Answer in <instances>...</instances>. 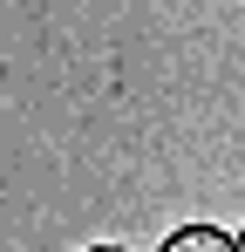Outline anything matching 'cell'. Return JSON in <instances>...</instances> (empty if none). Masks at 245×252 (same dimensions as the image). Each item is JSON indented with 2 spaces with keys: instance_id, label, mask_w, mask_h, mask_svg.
I'll return each mask as SVG.
<instances>
[{
  "instance_id": "cell-1",
  "label": "cell",
  "mask_w": 245,
  "mask_h": 252,
  "mask_svg": "<svg viewBox=\"0 0 245 252\" xmlns=\"http://www.w3.org/2000/svg\"><path fill=\"white\" fill-rule=\"evenodd\" d=\"M157 252H239V239L218 232V225H184V232H170Z\"/></svg>"
},
{
  "instance_id": "cell-2",
  "label": "cell",
  "mask_w": 245,
  "mask_h": 252,
  "mask_svg": "<svg viewBox=\"0 0 245 252\" xmlns=\"http://www.w3.org/2000/svg\"><path fill=\"white\" fill-rule=\"evenodd\" d=\"M89 252H122V246H89Z\"/></svg>"
},
{
  "instance_id": "cell-3",
  "label": "cell",
  "mask_w": 245,
  "mask_h": 252,
  "mask_svg": "<svg viewBox=\"0 0 245 252\" xmlns=\"http://www.w3.org/2000/svg\"><path fill=\"white\" fill-rule=\"evenodd\" d=\"M239 252H245V225H239Z\"/></svg>"
}]
</instances>
